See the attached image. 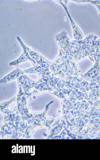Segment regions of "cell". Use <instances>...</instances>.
Here are the masks:
<instances>
[{"instance_id":"1","label":"cell","mask_w":100,"mask_h":160,"mask_svg":"<svg viewBox=\"0 0 100 160\" xmlns=\"http://www.w3.org/2000/svg\"><path fill=\"white\" fill-rule=\"evenodd\" d=\"M17 38L23 48V52L20 57L17 60L11 62L10 64V65L11 66L17 65L22 62L26 61L30 62L33 66L36 65V63L35 60L33 59V58L30 57V55L26 49V46L24 44L19 37H17Z\"/></svg>"},{"instance_id":"2","label":"cell","mask_w":100,"mask_h":160,"mask_svg":"<svg viewBox=\"0 0 100 160\" xmlns=\"http://www.w3.org/2000/svg\"><path fill=\"white\" fill-rule=\"evenodd\" d=\"M24 73V71L18 68L8 74L1 80V83H5L13 81Z\"/></svg>"},{"instance_id":"3","label":"cell","mask_w":100,"mask_h":160,"mask_svg":"<svg viewBox=\"0 0 100 160\" xmlns=\"http://www.w3.org/2000/svg\"><path fill=\"white\" fill-rule=\"evenodd\" d=\"M24 1H40V0H24Z\"/></svg>"}]
</instances>
